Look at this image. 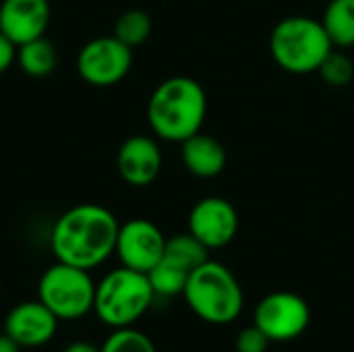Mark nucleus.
Wrapping results in <instances>:
<instances>
[{"label":"nucleus","instance_id":"f257e3e1","mask_svg":"<svg viewBox=\"0 0 354 352\" xmlns=\"http://www.w3.org/2000/svg\"><path fill=\"white\" fill-rule=\"evenodd\" d=\"M120 224L116 216L97 203H81L66 210L54 224L50 247L56 261L93 270L114 251Z\"/></svg>","mask_w":354,"mask_h":352},{"label":"nucleus","instance_id":"f03ea898","mask_svg":"<svg viewBox=\"0 0 354 352\" xmlns=\"http://www.w3.org/2000/svg\"><path fill=\"white\" fill-rule=\"evenodd\" d=\"M205 89L191 77H170L162 81L147 102V122L151 131L172 143H183L197 135L205 122Z\"/></svg>","mask_w":354,"mask_h":352},{"label":"nucleus","instance_id":"7ed1b4c3","mask_svg":"<svg viewBox=\"0 0 354 352\" xmlns=\"http://www.w3.org/2000/svg\"><path fill=\"white\" fill-rule=\"evenodd\" d=\"M334 44L319 19L295 15L286 17L272 29L270 52L280 68L292 75L317 73Z\"/></svg>","mask_w":354,"mask_h":352},{"label":"nucleus","instance_id":"20e7f679","mask_svg":"<svg viewBox=\"0 0 354 352\" xmlns=\"http://www.w3.org/2000/svg\"><path fill=\"white\" fill-rule=\"evenodd\" d=\"M183 297L197 317L216 326L234 322L245 307V295L236 276L212 259L191 272Z\"/></svg>","mask_w":354,"mask_h":352},{"label":"nucleus","instance_id":"39448f33","mask_svg":"<svg viewBox=\"0 0 354 352\" xmlns=\"http://www.w3.org/2000/svg\"><path fill=\"white\" fill-rule=\"evenodd\" d=\"M153 299L147 274L120 266L97 282L93 313L114 330L129 328L145 315Z\"/></svg>","mask_w":354,"mask_h":352},{"label":"nucleus","instance_id":"423d86ee","mask_svg":"<svg viewBox=\"0 0 354 352\" xmlns=\"http://www.w3.org/2000/svg\"><path fill=\"white\" fill-rule=\"evenodd\" d=\"M95 286L89 270L56 261L41 274L37 299L58 319H79L93 311Z\"/></svg>","mask_w":354,"mask_h":352},{"label":"nucleus","instance_id":"0eeeda50","mask_svg":"<svg viewBox=\"0 0 354 352\" xmlns=\"http://www.w3.org/2000/svg\"><path fill=\"white\" fill-rule=\"evenodd\" d=\"M133 64V48L114 35H102L87 41L77 56L81 79L93 87H110L122 81Z\"/></svg>","mask_w":354,"mask_h":352},{"label":"nucleus","instance_id":"6e6552de","mask_svg":"<svg viewBox=\"0 0 354 352\" xmlns=\"http://www.w3.org/2000/svg\"><path fill=\"white\" fill-rule=\"evenodd\" d=\"M311 322L309 303L297 293L278 290L263 297L255 309V326L272 342H288L305 334Z\"/></svg>","mask_w":354,"mask_h":352},{"label":"nucleus","instance_id":"1a4fd4ad","mask_svg":"<svg viewBox=\"0 0 354 352\" xmlns=\"http://www.w3.org/2000/svg\"><path fill=\"white\" fill-rule=\"evenodd\" d=\"M164 249H166V237L153 222L135 218L120 224L114 253L118 255L124 268L147 274L151 268H156L162 261Z\"/></svg>","mask_w":354,"mask_h":352},{"label":"nucleus","instance_id":"9d476101","mask_svg":"<svg viewBox=\"0 0 354 352\" xmlns=\"http://www.w3.org/2000/svg\"><path fill=\"white\" fill-rule=\"evenodd\" d=\"M189 232L209 251L230 245L239 232V214L224 197H203L189 214Z\"/></svg>","mask_w":354,"mask_h":352},{"label":"nucleus","instance_id":"9b49d317","mask_svg":"<svg viewBox=\"0 0 354 352\" xmlns=\"http://www.w3.org/2000/svg\"><path fill=\"white\" fill-rule=\"evenodd\" d=\"M58 328V317L37 299L12 307L4 319L8 334L21 349H37L52 340Z\"/></svg>","mask_w":354,"mask_h":352},{"label":"nucleus","instance_id":"f8f14e48","mask_svg":"<svg viewBox=\"0 0 354 352\" xmlns=\"http://www.w3.org/2000/svg\"><path fill=\"white\" fill-rule=\"evenodd\" d=\"M116 168L120 178L131 187L151 185L162 172L160 145L147 135L129 137L116 154Z\"/></svg>","mask_w":354,"mask_h":352},{"label":"nucleus","instance_id":"ddd939ff","mask_svg":"<svg viewBox=\"0 0 354 352\" xmlns=\"http://www.w3.org/2000/svg\"><path fill=\"white\" fill-rule=\"evenodd\" d=\"M48 0H2L0 4V31L21 46L35 37L46 35L50 25Z\"/></svg>","mask_w":354,"mask_h":352},{"label":"nucleus","instance_id":"4468645a","mask_svg":"<svg viewBox=\"0 0 354 352\" xmlns=\"http://www.w3.org/2000/svg\"><path fill=\"white\" fill-rule=\"evenodd\" d=\"M180 158L185 168L199 178H214L226 168V149L212 135L197 133L180 143Z\"/></svg>","mask_w":354,"mask_h":352},{"label":"nucleus","instance_id":"2eb2a0df","mask_svg":"<svg viewBox=\"0 0 354 352\" xmlns=\"http://www.w3.org/2000/svg\"><path fill=\"white\" fill-rule=\"evenodd\" d=\"M17 62L21 71L29 77H46L56 68L58 54L56 48L46 35L35 37L31 41H25L17 46Z\"/></svg>","mask_w":354,"mask_h":352},{"label":"nucleus","instance_id":"dca6fc26","mask_svg":"<svg viewBox=\"0 0 354 352\" xmlns=\"http://www.w3.org/2000/svg\"><path fill=\"white\" fill-rule=\"evenodd\" d=\"M164 259L191 274L209 259V249L191 232H183L172 239H166Z\"/></svg>","mask_w":354,"mask_h":352},{"label":"nucleus","instance_id":"f3484780","mask_svg":"<svg viewBox=\"0 0 354 352\" xmlns=\"http://www.w3.org/2000/svg\"><path fill=\"white\" fill-rule=\"evenodd\" d=\"M322 23L334 48L354 46V0H330Z\"/></svg>","mask_w":354,"mask_h":352},{"label":"nucleus","instance_id":"a211bd4d","mask_svg":"<svg viewBox=\"0 0 354 352\" xmlns=\"http://www.w3.org/2000/svg\"><path fill=\"white\" fill-rule=\"evenodd\" d=\"M151 17L145 10L139 8H131L124 10L116 23H114V37L120 39L122 44H127L129 48L141 46L147 41V37L151 35Z\"/></svg>","mask_w":354,"mask_h":352},{"label":"nucleus","instance_id":"6ab92c4d","mask_svg":"<svg viewBox=\"0 0 354 352\" xmlns=\"http://www.w3.org/2000/svg\"><path fill=\"white\" fill-rule=\"evenodd\" d=\"M189 276H191L189 272H185L183 268L170 263L164 257L156 268H151L147 272V278H149V284H151L156 297H166V299L183 295Z\"/></svg>","mask_w":354,"mask_h":352},{"label":"nucleus","instance_id":"aec40b11","mask_svg":"<svg viewBox=\"0 0 354 352\" xmlns=\"http://www.w3.org/2000/svg\"><path fill=\"white\" fill-rule=\"evenodd\" d=\"M102 352H158L149 336L135 328H116L106 342L102 344Z\"/></svg>","mask_w":354,"mask_h":352},{"label":"nucleus","instance_id":"412c9836","mask_svg":"<svg viewBox=\"0 0 354 352\" xmlns=\"http://www.w3.org/2000/svg\"><path fill=\"white\" fill-rule=\"evenodd\" d=\"M319 77L324 79L326 85L330 87H346L351 85L354 77V62L342 52L332 50L326 60L322 62V66L317 68Z\"/></svg>","mask_w":354,"mask_h":352},{"label":"nucleus","instance_id":"4be33fe9","mask_svg":"<svg viewBox=\"0 0 354 352\" xmlns=\"http://www.w3.org/2000/svg\"><path fill=\"white\" fill-rule=\"evenodd\" d=\"M270 342L272 340L268 338V334L253 324L236 336L234 349H236V352H268Z\"/></svg>","mask_w":354,"mask_h":352},{"label":"nucleus","instance_id":"5701e85b","mask_svg":"<svg viewBox=\"0 0 354 352\" xmlns=\"http://www.w3.org/2000/svg\"><path fill=\"white\" fill-rule=\"evenodd\" d=\"M15 60H17V46L0 31V75L8 71Z\"/></svg>","mask_w":354,"mask_h":352},{"label":"nucleus","instance_id":"b1692460","mask_svg":"<svg viewBox=\"0 0 354 352\" xmlns=\"http://www.w3.org/2000/svg\"><path fill=\"white\" fill-rule=\"evenodd\" d=\"M64 352H102L97 346H93L91 342H85V340H77V342H71Z\"/></svg>","mask_w":354,"mask_h":352},{"label":"nucleus","instance_id":"393cba45","mask_svg":"<svg viewBox=\"0 0 354 352\" xmlns=\"http://www.w3.org/2000/svg\"><path fill=\"white\" fill-rule=\"evenodd\" d=\"M21 346L8 336V334H0V352H19Z\"/></svg>","mask_w":354,"mask_h":352}]
</instances>
